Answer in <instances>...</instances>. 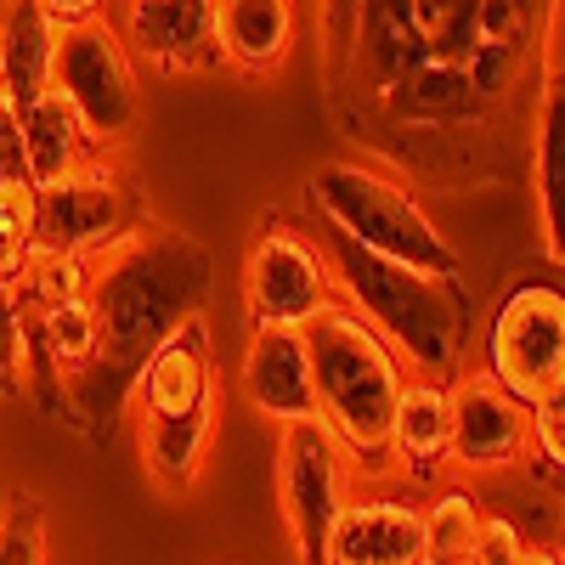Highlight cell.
<instances>
[{
	"instance_id": "ac0fdd59",
	"label": "cell",
	"mask_w": 565,
	"mask_h": 565,
	"mask_svg": "<svg viewBox=\"0 0 565 565\" xmlns=\"http://www.w3.org/2000/svg\"><path fill=\"white\" fill-rule=\"evenodd\" d=\"M447 447H452L447 385L441 380H407L402 402H396V424H391V469L396 476L430 481L447 469Z\"/></svg>"
},
{
	"instance_id": "ffe728a7",
	"label": "cell",
	"mask_w": 565,
	"mask_h": 565,
	"mask_svg": "<svg viewBox=\"0 0 565 565\" xmlns=\"http://www.w3.org/2000/svg\"><path fill=\"white\" fill-rule=\"evenodd\" d=\"M418 521H424V565H463L476 537H481L487 498L476 487L447 481L418 503Z\"/></svg>"
},
{
	"instance_id": "6da1fadb",
	"label": "cell",
	"mask_w": 565,
	"mask_h": 565,
	"mask_svg": "<svg viewBox=\"0 0 565 565\" xmlns=\"http://www.w3.org/2000/svg\"><path fill=\"white\" fill-rule=\"evenodd\" d=\"M204 295H210V255L193 238L153 232V226H141L136 238H125L114 255L97 260V282H90V306L103 317V362L68 396L85 402L97 385H108L103 402L114 413L130 407L141 362H148L186 317L204 311Z\"/></svg>"
},
{
	"instance_id": "cb8c5ba5",
	"label": "cell",
	"mask_w": 565,
	"mask_h": 565,
	"mask_svg": "<svg viewBox=\"0 0 565 565\" xmlns=\"http://www.w3.org/2000/svg\"><path fill=\"white\" fill-rule=\"evenodd\" d=\"M532 458L554 481H565V385L532 402Z\"/></svg>"
},
{
	"instance_id": "f546056e",
	"label": "cell",
	"mask_w": 565,
	"mask_h": 565,
	"mask_svg": "<svg viewBox=\"0 0 565 565\" xmlns=\"http://www.w3.org/2000/svg\"><path fill=\"white\" fill-rule=\"evenodd\" d=\"M554 492H559V503H565V481H559V487H554Z\"/></svg>"
},
{
	"instance_id": "d4e9b609",
	"label": "cell",
	"mask_w": 565,
	"mask_h": 565,
	"mask_svg": "<svg viewBox=\"0 0 565 565\" xmlns=\"http://www.w3.org/2000/svg\"><path fill=\"white\" fill-rule=\"evenodd\" d=\"M29 311L12 289H0V385H29Z\"/></svg>"
},
{
	"instance_id": "f1b7e54d",
	"label": "cell",
	"mask_w": 565,
	"mask_h": 565,
	"mask_svg": "<svg viewBox=\"0 0 565 565\" xmlns=\"http://www.w3.org/2000/svg\"><path fill=\"white\" fill-rule=\"evenodd\" d=\"M554 548H559V559H565V509H559V521H554Z\"/></svg>"
},
{
	"instance_id": "83f0119b",
	"label": "cell",
	"mask_w": 565,
	"mask_h": 565,
	"mask_svg": "<svg viewBox=\"0 0 565 565\" xmlns=\"http://www.w3.org/2000/svg\"><path fill=\"white\" fill-rule=\"evenodd\" d=\"M521 565H565V559H559V548H554V543H526Z\"/></svg>"
},
{
	"instance_id": "ba28073f",
	"label": "cell",
	"mask_w": 565,
	"mask_h": 565,
	"mask_svg": "<svg viewBox=\"0 0 565 565\" xmlns=\"http://www.w3.org/2000/svg\"><path fill=\"white\" fill-rule=\"evenodd\" d=\"M148 226L141 221V199L130 175L114 159H85L74 175L40 186L34 204V249H57V255H79L97 266L103 255H114L125 238Z\"/></svg>"
},
{
	"instance_id": "8fae6325",
	"label": "cell",
	"mask_w": 565,
	"mask_h": 565,
	"mask_svg": "<svg viewBox=\"0 0 565 565\" xmlns=\"http://www.w3.org/2000/svg\"><path fill=\"white\" fill-rule=\"evenodd\" d=\"M119 45L159 74H204L221 68L215 45V0H114Z\"/></svg>"
},
{
	"instance_id": "5bb4252c",
	"label": "cell",
	"mask_w": 565,
	"mask_h": 565,
	"mask_svg": "<svg viewBox=\"0 0 565 565\" xmlns=\"http://www.w3.org/2000/svg\"><path fill=\"white\" fill-rule=\"evenodd\" d=\"M238 391L277 430L282 424H300V418H317L311 345L300 328H249V351L238 362Z\"/></svg>"
},
{
	"instance_id": "277c9868",
	"label": "cell",
	"mask_w": 565,
	"mask_h": 565,
	"mask_svg": "<svg viewBox=\"0 0 565 565\" xmlns=\"http://www.w3.org/2000/svg\"><path fill=\"white\" fill-rule=\"evenodd\" d=\"M306 193L317 204V221L334 226L356 249L385 255L413 271H430V277H458L452 238L407 181L373 170V164H356V159H322L306 175Z\"/></svg>"
},
{
	"instance_id": "4fadbf2b",
	"label": "cell",
	"mask_w": 565,
	"mask_h": 565,
	"mask_svg": "<svg viewBox=\"0 0 565 565\" xmlns=\"http://www.w3.org/2000/svg\"><path fill=\"white\" fill-rule=\"evenodd\" d=\"M322 565H424V521L402 492H356L322 543Z\"/></svg>"
},
{
	"instance_id": "7c38bea8",
	"label": "cell",
	"mask_w": 565,
	"mask_h": 565,
	"mask_svg": "<svg viewBox=\"0 0 565 565\" xmlns=\"http://www.w3.org/2000/svg\"><path fill=\"white\" fill-rule=\"evenodd\" d=\"M204 407H221V373H215V351H210V322L199 311L141 362L130 413L136 418H186Z\"/></svg>"
},
{
	"instance_id": "7402d4cb",
	"label": "cell",
	"mask_w": 565,
	"mask_h": 565,
	"mask_svg": "<svg viewBox=\"0 0 565 565\" xmlns=\"http://www.w3.org/2000/svg\"><path fill=\"white\" fill-rule=\"evenodd\" d=\"M34 181L29 175H0V289L18 295V282L29 271V255H34Z\"/></svg>"
},
{
	"instance_id": "d6986e66",
	"label": "cell",
	"mask_w": 565,
	"mask_h": 565,
	"mask_svg": "<svg viewBox=\"0 0 565 565\" xmlns=\"http://www.w3.org/2000/svg\"><path fill=\"white\" fill-rule=\"evenodd\" d=\"M18 148H23V175L34 181V193L63 181V175H74L85 159H97L79 114L57 97V90H45V97H34L18 114Z\"/></svg>"
},
{
	"instance_id": "52a82bcc",
	"label": "cell",
	"mask_w": 565,
	"mask_h": 565,
	"mask_svg": "<svg viewBox=\"0 0 565 565\" xmlns=\"http://www.w3.org/2000/svg\"><path fill=\"white\" fill-rule=\"evenodd\" d=\"M52 90L79 114L90 148H97L103 159L114 148H125V141L136 136V125H141V74H136V57L119 45L114 23L63 29Z\"/></svg>"
},
{
	"instance_id": "3957f363",
	"label": "cell",
	"mask_w": 565,
	"mask_h": 565,
	"mask_svg": "<svg viewBox=\"0 0 565 565\" xmlns=\"http://www.w3.org/2000/svg\"><path fill=\"white\" fill-rule=\"evenodd\" d=\"M306 345H311L317 418L351 452L362 487L367 481H391L396 476V469H391V424H396V402H402V385H407V367L345 306H334L322 322H311Z\"/></svg>"
},
{
	"instance_id": "9c48e42d",
	"label": "cell",
	"mask_w": 565,
	"mask_h": 565,
	"mask_svg": "<svg viewBox=\"0 0 565 565\" xmlns=\"http://www.w3.org/2000/svg\"><path fill=\"white\" fill-rule=\"evenodd\" d=\"M481 367L526 407L548 396L554 385H565V289L559 282L526 277L492 306Z\"/></svg>"
},
{
	"instance_id": "7a4b0ae2",
	"label": "cell",
	"mask_w": 565,
	"mask_h": 565,
	"mask_svg": "<svg viewBox=\"0 0 565 565\" xmlns=\"http://www.w3.org/2000/svg\"><path fill=\"white\" fill-rule=\"evenodd\" d=\"M311 232L328 255V271H334L340 306L356 311L373 334L396 351L407 380L452 385L463 373V356H469V295H463V282L396 266L385 255H367L322 221Z\"/></svg>"
},
{
	"instance_id": "603a6c76",
	"label": "cell",
	"mask_w": 565,
	"mask_h": 565,
	"mask_svg": "<svg viewBox=\"0 0 565 565\" xmlns=\"http://www.w3.org/2000/svg\"><path fill=\"white\" fill-rule=\"evenodd\" d=\"M0 565H52V521L45 503L12 492L0 503Z\"/></svg>"
},
{
	"instance_id": "4316f807",
	"label": "cell",
	"mask_w": 565,
	"mask_h": 565,
	"mask_svg": "<svg viewBox=\"0 0 565 565\" xmlns=\"http://www.w3.org/2000/svg\"><path fill=\"white\" fill-rule=\"evenodd\" d=\"M34 7L52 18L57 29H79V23H108L114 0H34Z\"/></svg>"
},
{
	"instance_id": "9a60e30c",
	"label": "cell",
	"mask_w": 565,
	"mask_h": 565,
	"mask_svg": "<svg viewBox=\"0 0 565 565\" xmlns=\"http://www.w3.org/2000/svg\"><path fill=\"white\" fill-rule=\"evenodd\" d=\"M300 0H215V45L221 68H238L249 79L277 74L295 52Z\"/></svg>"
},
{
	"instance_id": "484cf974",
	"label": "cell",
	"mask_w": 565,
	"mask_h": 565,
	"mask_svg": "<svg viewBox=\"0 0 565 565\" xmlns=\"http://www.w3.org/2000/svg\"><path fill=\"white\" fill-rule=\"evenodd\" d=\"M526 543H532V537H526V526H521V521H509V514L487 509L481 537H476V548H469V559H463V565H521Z\"/></svg>"
},
{
	"instance_id": "2e32d148",
	"label": "cell",
	"mask_w": 565,
	"mask_h": 565,
	"mask_svg": "<svg viewBox=\"0 0 565 565\" xmlns=\"http://www.w3.org/2000/svg\"><path fill=\"white\" fill-rule=\"evenodd\" d=\"M532 199H537V244L565 271V68H548V79L537 90Z\"/></svg>"
},
{
	"instance_id": "e0dca14e",
	"label": "cell",
	"mask_w": 565,
	"mask_h": 565,
	"mask_svg": "<svg viewBox=\"0 0 565 565\" xmlns=\"http://www.w3.org/2000/svg\"><path fill=\"white\" fill-rule=\"evenodd\" d=\"M57 40L63 29L34 0H7V12H0V103L12 114H23L34 97L52 90Z\"/></svg>"
},
{
	"instance_id": "5b68a950",
	"label": "cell",
	"mask_w": 565,
	"mask_h": 565,
	"mask_svg": "<svg viewBox=\"0 0 565 565\" xmlns=\"http://www.w3.org/2000/svg\"><path fill=\"white\" fill-rule=\"evenodd\" d=\"M356 463L322 418H300L277 430V509L300 565H322V543L334 532L340 509L356 498Z\"/></svg>"
},
{
	"instance_id": "8992f818",
	"label": "cell",
	"mask_w": 565,
	"mask_h": 565,
	"mask_svg": "<svg viewBox=\"0 0 565 565\" xmlns=\"http://www.w3.org/2000/svg\"><path fill=\"white\" fill-rule=\"evenodd\" d=\"M340 306L334 271L311 226L266 221L244 249V317L249 328H306Z\"/></svg>"
},
{
	"instance_id": "44dd1931",
	"label": "cell",
	"mask_w": 565,
	"mask_h": 565,
	"mask_svg": "<svg viewBox=\"0 0 565 565\" xmlns=\"http://www.w3.org/2000/svg\"><path fill=\"white\" fill-rule=\"evenodd\" d=\"M90 282H97V266H90V260L57 255V249H34L29 255V271L18 282V306L29 317H40V311L68 306V300H90Z\"/></svg>"
},
{
	"instance_id": "30bf717a",
	"label": "cell",
	"mask_w": 565,
	"mask_h": 565,
	"mask_svg": "<svg viewBox=\"0 0 565 565\" xmlns=\"http://www.w3.org/2000/svg\"><path fill=\"white\" fill-rule=\"evenodd\" d=\"M452 402V447L447 469L458 476H503L532 463V407L514 402L487 367H463L447 385Z\"/></svg>"
}]
</instances>
